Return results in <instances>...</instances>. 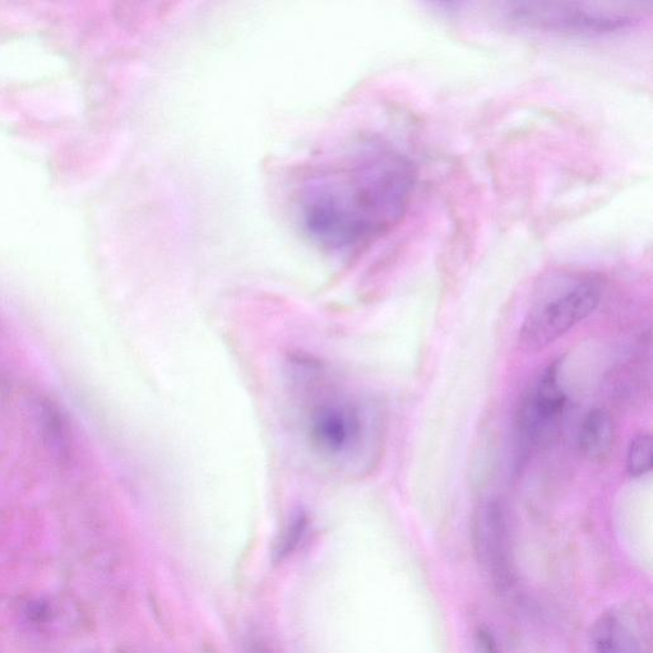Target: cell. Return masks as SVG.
Wrapping results in <instances>:
<instances>
[{
	"mask_svg": "<svg viewBox=\"0 0 653 653\" xmlns=\"http://www.w3.org/2000/svg\"><path fill=\"white\" fill-rule=\"evenodd\" d=\"M305 530V521L303 518H298L293 523V526L290 527L289 531L286 532L284 540L280 544V549L277 550L280 558H284L285 555L291 553L296 548V545L299 544L300 537L303 536Z\"/></svg>",
	"mask_w": 653,
	"mask_h": 653,
	"instance_id": "7c38bea8",
	"label": "cell"
},
{
	"mask_svg": "<svg viewBox=\"0 0 653 653\" xmlns=\"http://www.w3.org/2000/svg\"><path fill=\"white\" fill-rule=\"evenodd\" d=\"M477 551L495 585L506 588L511 583L512 562L506 517L498 503L480 507L475 522Z\"/></svg>",
	"mask_w": 653,
	"mask_h": 653,
	"instance_id": "8992f818",
	"label": "cell"
},
{
	"mask_svg": "<svg viewBox=\"0 0 653 653\" xmlns=\"http://www.w3.org/2000/svg\"><path fill=\"white\" fill-rule=\"evenodd\" d=\"M558 375V364L550 365L523 397L516 421L522 455L548 442L559 428L567 397Z\"/></svg>",
	"mask_w": 653,
	"mask_h": 653,
	"instance_id": "5b68a950",
	"label": "cell"
},
{
	"mask_svg": "<svg viewBox=\"0 0 653 653\" xmlns=\"http://www.w3.org/2000/svg\"><path fill=\"white\" fill-rule=\"evenodd\" d=\"M291 387L301 433L310 451L335 470L368 466L377 447L375 412L335 374L312 360L291 363Z\"/></svg>",
	"mask_w": 653,
	"mask_h": 653,
	"instance_id": "7a4b0ae2",
	"label": "cell"
},
{
	"mask_svg": "<svg viewBox=\"0 0 653 653\" xmlns=\"http://www.w3.org/2000/svg\"><path fill=\"white\" fill-rule=\"evenodd\" d=\"M614 443V424L608 411L595 409L586 416L580 433L582 455L591 461H604Z\"/></svg>",
	"mask_w": 653,
	"mask_h": 653,
	"instance_id": "ba28073f",
	"label": "cell"
},
{
	"mask_svg": "<svg viewBox=\"0 0 653 653\" xmlns=\"http://www.w3.org/2000/svg\"><path fill=\"white\" fill-rule=\"evenodd\" d=\"M476 648L479 653H499L497 642L488 629H480L476 633Z\"/></svg>",
	"mask_w": 653,
	"mask_h": 653,
	"instance_id": "4fadbf2b",
	"label": "cell"
},
{
	"mask_svg": "<svg viewBox=\"0 0 653 653\" xmlns=\"http://www.w3.org/2000/svg\"><path fill=\"white\" fill-rule=\"evenodd\" d=\"M653 447L650 434H639L628 449V472L634 477L648 474L652 469Z\"/></svg>",
	"mask_w": 653,
	"mask_h": 653,
	"instance_id": "30bf717a",
	"label": "cell"
},
{
	"mask_svg": "<svg viewBox=\"0 0 653 653\" xmlns=\"http://www.w3.org/2000/svg\"><path fill=\"white\" fill-rule=\"evenodd\" d=\"M40 420L43 432L52 451L66 455L69 449V430L62 412L52 402L44 401L40 405Z\"/></svg>",
	"mask_w": 653,
	"mask_h": 653,
	"instance_id": "9c48e42d",
	"label": "cell"
},
{
	"mask_svg": "<svg viewBox=\"0 0 653 653\" xmlns=\"http://www.w3.org/2000/svg\"><path fill=\"white\" fill-rule=\"evenodd\" d=\"M52 606L45 600H32L26 605L25 615L29 622L44 624L52 619Z\"/></svg>",
	"mask_w": 653,
	"mask_h": 653,
	"instance_id": "8fae6325",
	"label": "cell"
},
{
	"mask_svg": "<svg viewBox=\"0 0 653 653\" xmlns=\"http://www.w3.org/2000/svg\"><path fill=\"white\" fill-rule=\"evenodd\" d=\"M596 653H645L637 634L615 614H605L592 631Z\"/></svg>",
	"mask_w": 653,
	"mask_h": 653,
	"instance_id": "52a82bcc",
	"label": "cell"
},
{
	"mask_svg": "<svg viewBox=\"0 0 653 653\" xmlns=\"http://www.w3.org/2000/svg\"><path fill=\"white\" fill-rule=\"evenodd\" d=\"M504 16L522 29L574 39L622 34L641 22L627 9L581 3L521 2L507 4Z\"/></svg>",
	"mask_w": 653,
	"mask_h": 653,
	"instance_id": "3957f363",
	"label": "cell"
},
{
	"mask_svg": "<svg viewBox=\"0 0 653 653\" xmlns=\"http://www.w3.org/2000/svg\"><path fill=\"white\" fill-rule=\"evenodd\" d=\"M416 180L418 170L409 156L386 142L365 143L305 179L301 222L324 250L359 252L404 219Z\"/></svg>",
	"mask_w": 653,
	"mask_h": 653,
	"instance_id": "6da1fadb",
	"label": "cell"
},
{
	"mask_svg": "<svg viewBox=\"0 0 653 653\" xmlns=\"http://www.w3.org/2000/svg\"><path fill=\"white\" fill-rule=\"evenodd\" d=\"M600 299L599 282L591 279L578 281L532 310L521 328V344L529 350H540L553 344L576 324L590 317Z\"/></svg>",
	"mask_w": 653,
	"mask_h": 653,
	"instance_id": "277c9868",
	"label": "cell"
}]
</instances>
